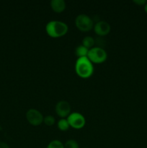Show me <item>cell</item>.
I'll use <instances>...</instances> for the list:
<instances>
[{"label": "cell", "instance_id": "cell-1", "mask_svg": "<svg viewBox=\"0 0 147 148\" xmlns=\"http://www.w3.org/2000/svg\"><path fill=\"white\" fill-rule=\"evenodd\" d=\"M75 72L79 77L88 79L94 73V65L87 57L78 58L75 63Z\"/></svg>", "mask_w": 147, "mask_h": 148}, {"label": "cell", "instance_id": "cell-6", "mask_svg": "<svg viewBox=\"0 0 147 148\" xmlns=\"http://www.w3.org/2000/svg\"><path fill=\"white\" fill-rule=\"evenodd\" d=\"M25 116L29 124L34 127L40 125L43 122V119H44L41 112H40L38 110L35 109V108H30L29 110H27Z\"/></svg>", "mask_w": 147, "mask_h": 148}, {"label": "cell", "instance_id": "cell-10", "mask_svg": "<svg viewBox=\"0 0 147 148\" xmlns=\"http://www.w3.org/2000/svg\"><path fill=\"white\" fill-rule=\"evenodd\" d=\"M89 50V49L84 46L83 45H79L75 49V54L78 58L87 57Z\"/></svg>", "mask_w": 147, "mask_h": 148}, {"label": "cell", "instance_id": "cell-19", "mask_svg": "<svg viewBox=\"0 0 147 148\" xmlns=\"http://www.w3.org/2000/svg\"><path fill=\"white\" fill-rule=\"evenodd\" d=\"M84 148H87V147H84Z\"/></svg>", "mask_w": 147, "mask_h": 148}, {"label": "cell", "instance_id": "cell-9", "mask_svg": "<svg viewBox=\"0 0 147 148\" xmlns=\"http://www.w3.org/2000/svg\"><path fill=\"white\" fill-rule=\"evenodd\" d=\"M50 5L52 10L56 13L63 12L66 7V4L64 0H52Z\"/></svg>", "mask_w": 147, "mask_h": 148}, {"label": "cell", "instance_id": "cell-17", "mask_svg": "<svg viewBox=\"0 0 147 148\" xmlns=\"http://www.w3.org/2000/svg\"><path fill=\"white\" fill-rule=\"evenodd\" d=\"M0 148H10V146L4 142H0Z\"/></svg>", "mask_w": 147, "mask_h": 148}, {"label": "cell", "instance_id": "cell-18", "mask_svg": "<svg viewBox=\"0 0 147 148\" xmlns=\"http://www.w3.org/2000/svg\"><path fill=\"white\" fill-rule=\"evenodd\" d=\"M144 10H145L146 12L147 13V2L146 3V4L144 5Z\"/></svg>", "mask_w": 147, "mask_h": 148}, {"label": "cell", "instance_id": "cell-16", "mask_svg": "<svg viewBox=\"0 0 147 148\" xmlns=\"http://www.w3.org/2000/svg\"><path fill=\"white\" fill-rule=\"evenodd\" d=\"M133 1L135 4H138V5H145L146 3L147 2L146 0H133Z\"/></svg>", "mask_w": 147, "mask_h": 148}, {"label": "cell", "instance_id": "cell-5", "mask_svg": "<svg viewBox=\"0 0 147 148\" xmlns=\"http://www.w3.org/2000/svg\"><path fill=\"white\" fill-rule=\"evenodd\" d=\"M69 126L75 130H81L83 128L86 124L85 117L79 112L71 113L66 118Z\"/></svg>", "mask_w": 147, "mask_h": 148}, {"label": "cell", "instance_id": "cell-14", "mask_svg": "<svg viewBox=\"0 0 147 148\" xmlns=\"http://www.w3.org/2000/svg\"><path fill=\"white\" fill-rule=\"evenodd\" d=\"M43 123L48 127H52L56 123V119L53 116L48 115L43 119Z\"/></svg>", "mask_w": 147, "mask_h": 148}, {"label": "cell", "instance_id": "cell-4", "mask_svg": "<svg viewBox=\"0 0 147 148\" xmlns=\"http://www.w3.org/2000/svg\"><path fill=\"white\" fill-rule=\"evenodd\" d=\"M93 20L89 16L85 14H80L75 19V25L82 32H89L94 27Z\"/></svg>", "mask_w": 147, "mask_h": 148}, {"label": "cell", "instance_id": "cell-8", "mask_svg": "<svg viewBox=\"0 0 147 148\" xmlns=\"http://www.w3.org/2000/svg\"><path fill=\"white\" fill-rule=\"evenodd\" d=\"M93 30L95 33L99 37H103L110 33L111 30L110 25L109 23L104 20L98 21L94 25Z\"/></svg>", "mask_w": 147, "mask_h": 148}, {"label": "cell", "instance_id": "cell-7", "mask_svg": "<svg viewBox=\"0 0 147 148\" xmlns=\"http://www.w3.org/2000/svg\"><path fill=\"white\" fill-rule=\"evenodd\" d=\"M56 114L61 119H65L71 114V105L68 101H60L55 106Z\"/></svg>", "mask_w": 147, "mask_h": 148}, {"label": "cell", "instance_id": "cell-2", "mask_svg": "<svg viewBox=\"0 0 147 148\" xmlns=\"http://www.w3.org/2000/svg\"><path fill=\"white\" fill-rule=\"evenodd\" d=\"M69 30V27L64 22L59 20H51L46 25V31L48 36L53 38L64 36Z\"/></svg>", "mask_w": 147, "mask_h": 148}, {"label": "cell", "instance_id": "cell-12", "mask_svg": "<svg viewBox=\"0 0 147 148\" xmlns=\"http://www.w3.org/2000/svg\"><path fill=\"white\" fill-rule=\"evenodd\" d=\"M57 127L59 130L61 132H66L69 130V128H70V126H69V124L66 119H61L58 121Z\"/></svg>", "mask_w": 147, "mask_h": 148}, {"label": "cell", "instance_id": "cell-11", "mask_svg": "<svg viewBox=\"0 0 147 148\" xmlns=\"http://www.w3.org/2000/svg\"><path fill=\"white\" fill-rule=\"evenodd\" d=\"M82 45L87 48L88 49H91L92 48L95 47V39L92 36H85L82 40Z\"/></svg>", "mask_w": 147, "mask_h": 148}, {"label": "cell", "instance_id": "cell-15", "mask_svg": "<svg viewBox=\"0 0 147 148\" xmlns=\"http://www.w3.org/2000/svg\"><path fill=\"white\" fill-rule=\"evenodd\" d=\"M64 148H79V145L76 140H69L65 143Z\"/></svg>", "mask_w": 147, "mask_h": 148}, {"label": "cell", "instance_id": "cell-13", "mask_svg": "<svg viewBox=\"0 0 147 148\" xmlns=\"http://www.w3.org/2000/svg\"><path fill=\"white\" fill-rule=\"evenodd\" d=\"M46 148H64V145L60 140H54L49 143Z\"/></svg>", "mask_w": 147, "mask_h": 148}, {"label": "cell", "instance_id": "cell-3", "mask_svg": "<svg viewBox=\"0 0 147 148\" xmlns=\"http://www.w3.org/2000/svg\"><path fill=\"white\" fill-rule=\"evenodd\" d=\"M87 58L92 64H102L108 59V53L102 47L95 46L89 50Z\"/></svg>", "mask_w": 147, "mask_h": 148}]
</instances>
